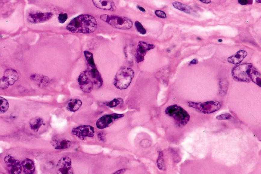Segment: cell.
<instances>
[{
    "mask_svg": "<svg viewBox=\"0 0 261 174\" xmlns=\"http://www.w3.org/2000/svg\"><path fill=\"white\" fill-rule=\"evenodd\" d=\"M97 20L89 14H81L72 20L67 29L75 33L89 34L95 32L97 29Z\"/></svg>",
    "mask_w": 261,
    "mask_h": 174,
    "instance_id": "1",
    "label": "cell"
},
{
    "mask_svg": "<svg viewBox=\"0 0 261 174\" xmlns=\"http://www.w3.org/2000/svg\"><path fill=\"white\" fill-rule=\"evenodd\" d=\"M165 113L173 119L176 126L182 128L186 125L190 120V116L186 110L176 104L169 106L165 110Z\"/></svg>",
    "mask_w": 261,
    "mask_h": 174,
    "instance_id": "2",
    "label": "cell"
},
{
    "mask_svg": "<svg viewBox=\"0 0 261 174\" xmlns=\"http://www.w3.org/2000/svg\"><path fill=\"white\" fill-rule=\"evenodd\" d=\"M134 71L130 67H123L115 75L114 85L117 89L123 90L128 88L134 77Z\"/></svg>",
    "mask_w": 261,
    "mask_h": 174,
    "instance_id": "3",
    "label": "cell"
},
{
    "mask_svg": "<svg viewBox=\"0 0 261 174\" xmlns=\"http://www.w3.org/2000/svg\"><path fill=\"white\" fill-rule=\"evenodd\" d=\"M100 18L112 27L122 30H129L131 28L133 23L130 19L125 17L115 15L103 14Z\"/></svg>",
    "mask_w": 261,
    "mask_h": 174,
    "instance_id": "4",
    "label": "cell"
},
{
    "mask_svg": "<svg viewBox=\"0 0 261 174\" xmlns=\"http://www.w3.org/2000/svg\"><path fill=\"white\" fill-rule=\"evenodd\" d=\"M254 68L251 64H244L235 67L231 71L234 80L239 82H249L251 81V74Z\"/></svg>",
    "mask_w": 261,
    "mask_h": 174,
    "instance_id": "5",
    "label": "cell"
},
{
    "mask_svg": "<svg viewBox=\"0 0 261 174\" xmlns=\"http://www.w3.org/2000/svg\"><path fill=\"white\" fill-rule=\"evenodd\" d=\"M188 105L190 107L197 112L204 114H211L221 108V103L216 101H210L205 102H194L189 101Z\"/></svg>",
    "mask_w": 261,
    "mask_h": 174,
    "instance_id": "6",
    "label": "cell"
},
{
    "mask_svg": "<svg viewBox=\"0 0 261 174\" xmlns=\"http://www.w3.org/2000/svg\"><path fill=\"white\" fill-rule=\"evenodd\" d=\"M123 114L113 113L107 114L101 117L96 123V126L99 129H104L108 128L113 123L118 120L124 117Z\"/></svg>",
    "mask_w": 261,
    "mask_h": 174,
    "instance_id": "7",
    "label": "cell"
},
{
    "mask_svg": "<svg viewBox=\"0 0 261 174\" xmlns=\"http://www.w3.org/2000/svg\"><path fill=\"white\" fill-rule=\"evenodd\" d=\"M72 134L79 138L84 139L87 137H92L95 134V129L91 126H80L73 129Z\"/></svg>",
    "mask_w": 261,
    "mask_h": 174,
    "instance_id": "8",
    "label": "cell"
},
{
    "mask_svg": "<svg viewBox=\"0 0 261 174\" xmlns=\"http://www.w3.org/2000/svg\"><path fill=\"white\" fill-rule=\"evenodd\" d=\"M155 47V45L153 44L148 43L143 41L140 42L137 47L136 52L135 54V59L136 62L138 63L142 62L144 59L145 55L147 52L154 49Z\"/></svg>",
    "mask_w": 261,
    "mask_h": 174,
    "instance_id": "9",
    "label": "cell"
},
{
    "mask_svg": "<svg viewBox=\"0 0 261 174\" xmlns=\"http://www.w3.org/2000/svg\"><path fill=\"white\" fill-rule=\"evenodd\" d=\"M56 172L57 174H75L70 157H64L60 159L57 164Z\"/></svg>",
    "mask_w": 261,
    "mask_h": 174,
    "instance_id": "10",
    "label": "cell"
},
{
    "mask_svg": "<svg viewBox=\"0 0 261 174\" xmlns=\"http://www.w3.org/2000/svg\"><path fill=\"white\" fill-rule=\"evenodd\" d=\"M7 170L10 174H20L22 171V164L19 161L11 155H7L4 158Z\"/></svg>",
    "mask_w": 261,
    "mask_h": 174,
    "instance_id": "11",
    "label": "cell"
},
{
    "mask_svg": "<svg viewBox=\"0 0 261 174\" xmlns=\"http://www.w3.org/2000/svg\"><path fill=\"white\" fill-rule=\"evenodd\" d=\"M53 17L51 12H36L29 14L27 19L32 23H42L50 20Z\"/></svg>",
    "mask_w": 261,
    "mask_h": 174,
    "instance_id": "12",
    "label": "cell"
},
{
    "mask_svg": "<svg viewBox=\"0 0 261 174\" xmlns=\"http://www.w3.org/2000/svg\"><path fill=\"white\" fill-rule=\"evenodd\" d=\"M85 72L93 82V84L98 88H100L103 85V80L96 66L88 65L87 70Z\"/></svg>",
    "mask_w": 261,
    "mask_h": 174,
    "instance_id": "13",
    "label": "cell"
},
{
    "mask_svg": "<svg viewBox=\"0 0 261 174\" xmlns=\"http://www.w3.org/2000/svg\"><path fill=\"white\" fill-rule=\"evenodd\" d=\"M79 84L82 91L85 93L92 92L93 88V82L90 80L86 73L84 72L80 74L78 78Z\"/></svg>",
    "mask_w": 261,
    "mask_h": 174,
    "instance_id": "14",
    "label": "cell"
},
{
    "mask_svg": "<svg viewBox=\"0 0 261 174\" xmlns=\"http://www.w3.org/2000/svg\"><path fill=\"white\" fill-rule=\"evenodd\" d=\"M92 2L95 7L103 10L114 11L117 8L114 2L110 0H93Z\"/></svg>",
    "mask_w": 261,
    "mask_h": 174,
    "instance_id": "15",
    "label": "cell"
},
{
    "mask_svg": "<svg viewBox=\"0 0 261 174\" xmlns=\"http://www.w3.org/2000/svg\"><path fill=\"white\" fill-rule=\"evenodd\" d=\"M51 144L56 150H65L72 145L71 141L62 138H55L51 141Z\"/></svg>",
    "mask_w": 261,
    "mask_h": 174,
    "instance_id": "16",
    "label": "cell"
},
{
    "mask_svg": "<svg viewBox=\"0 0 261 174\" xmlns=\"http://www.w3.org/2000/svg\"><path fill=\"white\" fill-rule=\"evenodd\" d=\"M247 55V53L245 51H239L236 53L234 55L228 58V62L236 65L239 64L243 61V59L246 57Z\"/></svg>",
    "mask_w": 261,
    "mask_h": 174,
    "instance_id": "17",
    "label": "cell"
},
{
    "mask_svg": "<svg viewBox=\"0 0 261 174\" xmlns=\"http://www.w3.org/2000/svg\"><path fill=\"white\" fill-rule=\"evenodd\" d=\"M22 166L24 174H33L35 172V164L31 159H24L22 162Z\"/></svg>",
    "mask_w": 261,
    "mask_h": 174,
    "instance_id": "18",
    "label": "cell"
},
{
    "mask_svg": "<svg viewBox=\"0 0 261 174\" xmlns=\"http://www.w3.org/2000/svg\"><path fill=\"white\" fill-rule=\"evenodd\" d=\"M4 77H5L7 79L9 85H14L18 79V75L17 71L10 68L5 70Z\"/></svg>",
    "mask_w": 261,
    "mask_h": 174,
    "instance_id": "19",
    "label": "cell"
},
{
    "mask_svg": "<svg viewBox=\"0 0 261 174\" xmlns=\"http://www.w3.org/2000/svg\"><path fill=\"white\" fill-rule=\"evenodd\" d=\"M82 105V102L79 99H72L67 103V109L71 112H76L80 109Z\"/></svg>",
    "mask_w": 261,
    "mask_h": 174,
    "instance_id": "20",
    "label": "cell"
},
{
    "mask_svg": "<svg viewBox=\"0 0 261 174\" xmlns=\"http://www.w3.org/2000/svg\"><path fill=\"white\" fill-rule=\"evenodd\" d=\"M43 124V119L40 117H35L30 121L29 126L32 130L38 132Z\"/></svg>",
    "mask_w": 261,
    "mask_h": 174,
    "instance_id": "21",
    "label": "cell"
},
{
    "mask_svg": "<svg viewBox=\"0 0 261 174\" xmlns=\"http://www.w3.org/2000/svg\"><path fill=\"white\" fill-rule=\"evenodd\" d=\"M172 5L175 8L177 9L178 10H180L184 12L185 13L188 14H191L193 10L189 6L185 5L184 4L179 2H175L172 3Z\"/></svg>",
    "mask_w": 261,
    "mask_h": 174,
    "instance_id": "22",
    "label": "cell"
},
{
    "mask_svg": "<svg viewBox=\"0 0 261 174\" xmlns=\"http://www.w3.org/2000/svg\"><path fill=\"white\" fill-rule=\"evenodd\" d=\"M31 78L33 80L39 82V84L41 85L47 84L49 81V79L46 76L36 75V74H34L31 75Z\"/></svg>",
    "mask_w": 261,
    "mask_h": 174,
    "instance_id": "23",
    "label": "cell"
},
{
    "mask_svg": "<svg viewBox=\"0 0 261 174\" xmlns=\"http://www.w3.org/2000/svg\"><path fill=\"white\" fill-rule=\"evenodd\" d=\"M157 166L160 170L161 171L165 170L166 167H165L164 159V155L162 151H160L159 152L158 159L157 160Z\"/></svg>",
    "mask_w": 261,
    "mask_h": 174,
    "instance_id": "24",
    "label": "cell"
},
{
    "mask_svg": "<svg viewBox=\"0 0 261 174\" xmlns=\"http://www.w3.org/2000/svg\"><path fill=\"white\" fill-rule=\"evenodd\" d=\"M251 81L261 87V74L254 69L251 74Z\"/></svg>",
    "mask_w": 261,
    "mask_h": 174,
    "instance_id": "25",
    "label": "cell"
},
{
    "mask_svg": "<svg viewBox=\"0 0 261 174\" xmlns=\"http://www.w3.org/2000/svg\"><path fill=\"white\" fill-rule=\"evenodd\" d=\"M0 101H1V105H0V112L1 113H4L6 112L9 108V104L8 101L5 99L4 98L0 97Z\"/></svg>",
    "mask_w": 261,
    "mask_h": 174,
    "instance_id": "26",
    "label": "cell"
},
{
    "mask_svg": "<svg viewBox=\"0 0 261 174\" xmlns=\"http://www.w3.org/2000/svg\"><path fill=\"white\" fill-rule=\"evenodd\" d=\"M84 54L85 58H86V60L88 65L96 66L95 64V61H94L93 54L91 52L87 51H84Z\"/></svg>",
    "mask_w": 261,
    "mask_h": 174,
    "instance_id": "27",
    "label": "cell"
},
{
    "mask_svg": "<svg viewBox=\"0 0 261 174\" xmlns=\"http://www.w3.org/2000/svg\"><path fill=\"white\" fill-rule=\"evenodd\" d=\"M123 102V101L122 98H117L113 99V100L110 101L109 102L106 103V105L110 108H114L120 105Z\"/></svg>",
    "mask_w": 261,
    "mask_h": 174,
    "instance_id": "28",
    "label": "cell"
},
{
    "mask_svg": "<svg viewBox=\"0 0 261 174\" xmlns=\"http://www.w3.org/2000/svg\"><path fill=\"white\" fill-rule=\"evenodd\" d=\"M135 26L137 30L142 35H144L146 33V29L143 27L142 25L138 21L135 22Z\"/></svg>",
    "mask_w": 261,
    "mask_h": 174,
    "instance_id": "29",
    "label": "cell"
},
{
    "mask_svg": "<svg viewBox=\"0 0 261 174\" xmlns=\"http://www.w3.org/2000/svg\"><path fill=\"white\" fill-rule=\"evenodd\" d=\"M233 118V116L229 113H225L221 114L219 116L216 117V119L220 121L223 120H230Z\"/></svg>",
    "mask_w": 261,
    "mask_h": 174,
    "instance_id": "30",
    "label": "cell"
},
{
    "mask_svg": "<svg viewBox=\"0 0 261 174\" xmlns=\"http://www.w3.org/2000/svg\"><path fill=\"white\" fill-rule=\"evenodd\" d=\"M9 86L8 81L5 77H3L1 79L0 82V87L2 89H7Z\"/></svg>",
    "mask_w": 261,
    "mask_h": 174,
    "instance_id": "31",
    "label": "cell"
},
{
    "mask_svg": "<svg viewBox=\"0 0 261 174\" xmlns=\"http://www.w3.org/2000/svg\"><path fill=\"white\" fill-rule=\"evenodd\" d=\"M220 93L225 94L228 91V83H225L224 81L220 82Z\"/></svg>",
    "mask_w": 261,
    "mask_h": 174,
    "instance_id": "32",
    "label": "cell"
},
{
    "mask_svg": "<svg viewBox=\"0 0 261 174\" xmlns=\"http://www.w3.org/2000/svg\"><path fill=\"white\" fill-rule=\"evenodd\" d=\"M68 18V15L67 14H59L58 21L60 23H64Z\"/></svg>",
    "mask_w": 261,
    "mask_h": 174,
    "instance_id": "33",
    "label": "cell"
},
{
    "mask_svg": "<svg viewBox=\"0 0 261 174\" xmlns=\"http://www.w3.org/2000/svg\"><path fill=\"white\" fill-rule=\"evenodd\" d=\"M155 14L156 15L157 17H158L159 18H161V19H166L167 18L166 14L162 10H156L155 11Z\"/></svg>",
    "mask_w": 261,
    "mask_h": 174,
    "instance_id": "34",
    "label": "cell"
},
{
    "mask_svg": "<svg viewBox=\"0 0 261 174\" xmlns=\"http://www.w3.org/2000/svg\"><path fill=\"white\" fill-rule=\"evenodd\" d=\"M238 2L241 5H248V4H251L253 3V1L251 0H239Z\"/></svg>",
    "mask_w": 261,
    "mask_h": 174,
    "instance_id": "35",
    "label": "cell"
},
{
    "mask_svg": "<svg viewBox=\"0 0 261 174\" xmlns=\"http://www.w3.org/2000/svg\"><path fill=\"white\" fill-rule=\"evenodd\" d=\"M105 136L106 135H105V133L101 132L98 133V137L100 141H105V140H106V136Z\"/></svg>",
    "mask_w": 261,
    "mask_h": 174,
    "instance_id": "36",
    "label": "cell"
},
{
    "mask_svg": "<svg viewBox=\"0 0 261 174\" xmlns=\"http://www.w3.org/2000/svg\"><path fill=\"white\" fill-rule=\"evenodd\" d=\"M125 171H126V169H120L113 174H123V173L125 172Z\"/></svg>",
    "mask_w": 261,
    "mask_h": 174,
    "instance_id": "37",
    "label": "cell"
},
{
    "mask_svg": "<svg viewBox=\"0 0 261 174\" xmlns=\"http://www.w3.org/2000/svg\"><path fill=\"white\" fill-rule=\"evenodd\" d=\"M198 63V61L197 59H193L191 62H190L189 64L190 65H193V64H197Z\"/></svg>",
    "mask_w": 261,
    "mask_h": 174,
    "instance_id": "38",
    "label": "cell"
},
{
    "mask_svg": "<svg viewBox=\"0 0 261 174\" xmlns=\"http://www.w3.org/2000/svg\"><path fill=\"white\" fill-rule=\"evenodd\" d=\"M200 2L204 3L209 4L210 3L211 1L210 0H206H206H200Z\"/></svg>",
    "mask_w": 261,
    "mask_h": 174,
    "instance_id": "39",
    "label": "cell"
},
{
    "mask_svg": "<svg viewBox=\"0 0 261 174\" xmlns=\"http://www.w3.org/2000/svg\"><path fill=\"white\" fill-rule=\"evenodd\" d=\"M137 8L139 10L143 12H145V9L143 8L142 7H141V6H137Z\"/></svg>",
    "mask_w": 261,
    "mask_h": 174,
    "instance_id": "40",
    "label": "cell"
},
{
    "mask_svg": "<svg viewBox=\"0 0 261 174\" xmlns=\"http://www.w3.org/2000/svg\"><path fill=\"white\" fill-rule=\"evenodd\" d=\"M256 2H257V3H261V1H260V0H259V1L258 0V1H256Z\"/></svg>",
    "mask_w": 261,
    "mask_h": 174,
    "instance_id": "41",
    "label": "cell"
},
{
    "mask_svg": "<svg viewBox=\"0 0 261 174\" xmlns=\"http://www.w3.org/2000/svg\"><path fill=\"white\" fill-rule=\"evenodd\" d=\"M218 41L219 42H222V40H218Z\"/></svg>",
    "mask_w": 261,
    "mask_h": 174,
    "instance_id": "42",
    "label": "cell"
},
{
    "mask_svg": "<svg viewBox=\"0 0 261 174\" xmlns=\"http://www.w3.org/2000/svg\"><path fill=\"white\" fill-rule=\"evenodd\" d=\"M167 51H168V52H170V50H168Z\"/></svg>",
    "mask_w": 261,
    "mask_h": 174,
    "instance_id": "43",
    "label": "cell"
}]
</instances>
